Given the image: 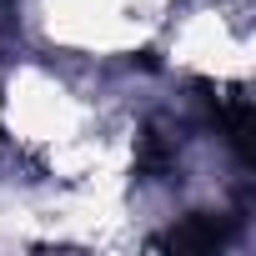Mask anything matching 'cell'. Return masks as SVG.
<instances>
[{
  "mask_svg": "<svg viewBox=\"0 0 256 256\" xmlns=\"http://www.w3.org/2000/svg\"><path fill=\"white\" fill-rule=\"evenodd\" d=\"M221 241V226H211V221H191V226H181V231H171V246H216Z\"/></svg>",
  "mask_w": 256,
  "mask_h": 256,
  "instance_id": "cell-1",
  "label": "cell"
}]
</instances>
